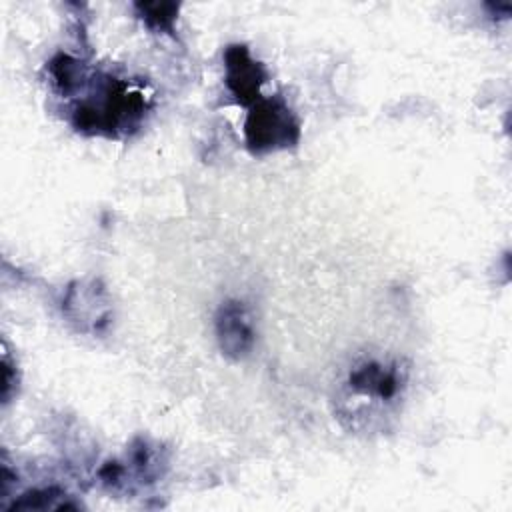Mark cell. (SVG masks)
Wrapping results in <instances>:
<instances>
[{"label": "cell", "mask_w": 512, "mask_h": 512, "mask_svg": "<svg viewBox=\"0 0 512 512\" xmlns=\"http://www.w3.org/2000/svg\"><path fill=\"white\" fill-rule=\"evenodd\" d=\"M90 94L72 108V124L80 132L118 136L136 128L146 114V98L114 76L88 78Z\"/></svg>", "instance_id": "obj_1"}, {"label": "cell", "mask_w": 512, "mask_h": 512, "mask_svg": "<svg viewBox=\"0 0 512 512\" xmlns=\"http://www.w3.org/2000/svg\"><path fill=\"white\" fill-rule=\"evenodd\" d=\"M244 138L254 154L284 150L300 140V122L282 96H262L248 108Z\"/></svg>", "instance_id": "obj_2"}, {"label": "cell", "mask_w": 512, "mask_h": 512, "mask_svg": "<svg viewBox=\"0 0 512 512\" xmlns=\"http://www.w3.org/2000/svg\"><path fill=\"white\" fill-rule=\"evenodd\" d=\"M226 88L240 106L250 108L262 98V84L266 82L264 66L252 58L244 44H232L224 52Z\"/></svg>", "instance_id": "obj_3"}, {"label": "cell", "mask_w": 512, "mask_h": 512, "mask_svg": "<svg viewBox=\"0 0 512 512\" xmlns=\"http://www.w3.org/2000/svg\"><path fill=\"white\" fill-rule=\"evenodd\" d=\"M406 382V374L398 368V364L382 362V360H364L356 364L348 374V388L362 398H370L376 402H392L398 398L402 386Z\"/></svg>", "instance_id": "obj_4"}, {"label": "cell", "mask_w": 512, "mask_h": 512, "mask_svg": "<svg viewBox=\"0 0 512 512\" xmlns=\"http://www.w3.org/2000/svg\"><path fill=\"white\" fill-rule=\"evenodd\" d=\"M216 338L220 350L234 360L250 354L254 346V324L244 302L228 300L216 312Z\"/></svg>", "instance_id": "obj_5"}, {"label": "cell", "mask_w": 512, "mask_h": 512, "mask_svg": "<svg viewBox=\"0 0 512 512\" xmlns=\"http://www.w3.org/2000/svg\"><path fill=\"white\" fill-rule=\"evenodd\" d=\"M102 288H96V284H82L78 282L72 286L64 298V310L70 320L80 322L82 328L92 326L94 330L98 328L100 322H106L108 318V308L100 300Z\"/></svg>", "instance_id": "obj_6"}, {"label": "cell", "mask_w": 512, "mask_h": 512, "mask_svg": "<svg viewBox=\"0 0 512 512\" xmlns=\"http://www.w3.org/2000/svg\"><path fill=\"white\" fill-rule=\"evenodd\" d=\"M134 8L144 24L156 32H170L178 16V4L174 2H138Z\"/></svg>", "instance_id": "obj_7"}, {"label": "cell", "mask_w": 512, "mask_h": 512, "mask_svg": "<svg viewBox=\"0 0 512 512\" xmlns=\"http://www.w3.org/2000/svg\"><path fill=\"white\" fill-rule=\"evenodd\" d=\"M56 498H64L62 490L58 488H42V490H30L22 494L10 510H46V508H64L62 502H56Z\"/></svg>", "instance_id": "obj_8"}]
</instances>
